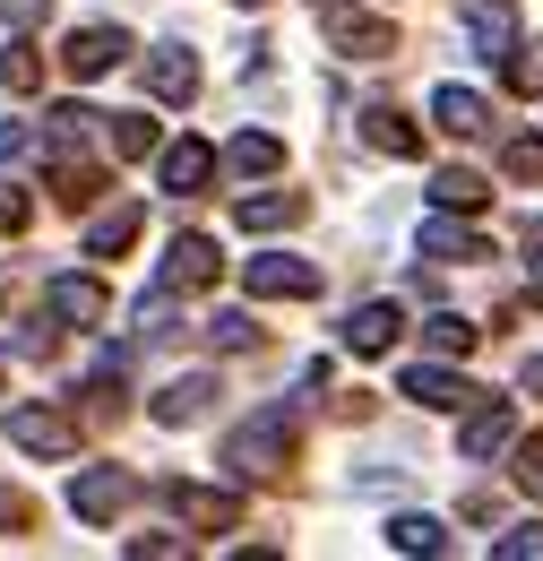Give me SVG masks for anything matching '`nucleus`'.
Here are the masks:
<instances>
[{
	"label": "nucleus",
	"instance_id": "16",
	"mask_svg": "<svg viewBox=\"0 0 543 561\" xmlns=\"http://www.w3.org/2000/svg\"><path fill=\"white\" fill-rule=\"evenodd\" d=\"M397 337H406V311H397V302H362V311L345 320V354H389Z\"/></svg>",
	"mask_w": 543,
	"mask_h": 561
},
{
	"label": "nucleus",
	"instance_id": "40",
	"mask_svg": "<svg viewBox=\"0 0 543 561\" xmlns=\"http://www.w3.org/2000/svg\"><path fill=\"white\" fill-rule=\"evenodd\" d=\"M242 9H259V0H242Z\"/></svg>",
	"mask_w": 543,
	"mask_h": 561
},
{
	"label": "nucleus",
	"instance_id": "34",
	"mask_svg": "<svg viewBox=\"0 0 543 561\" xmlns=\"http://www.w3.org/2000/svg\"><path fill=\"white\" fill-rule=\"evenodd\" d=\"M26 216H35V199H26V191H18V182H0V233H18V225H26Z\"/></svg>",
	"mask_w": 543,
	"mask_h": 561
},
{
	"label": "nucleus",
	"instance_id": "2",
	"mask_svg": "<svg viewBox=\"0 0 543 561\" xmlns=\"http://www.w3.org/2000/svg\"><path fill=\"white\" fill-rule=\"evenodd\" d=\"M242 285H251V294H268V302H311V294H320V260L259 251V260H242Z\"/></svg>",
	"mask_w": 543,
	"mask_h": 561
},
{
	"label": "nucleus",
	"instance_id": "7",
	"mask_svg": "<svg viewBox=\"0 0 543 561\" xmlns=\"http://www.w3.org/2000/svg\"><path fill=\"white\" fill-rule=\"evenodd\" d=\"M44 311H53L61 329H104V320H113V294L95 277H53L44 285Z\"/></svg>",
	"mask_w": 543,
	"mask_h": 561
},
{
	"label": "nucleus",
	"instance_id": "35",
	"mask_svg": "<svg viewBox=\"0 0 543 561\" xmlns=\"http://www.w3.org/2000/svg\"><path fill=\"white\" fill-rule=\"evenodd\" d=\"M26 147H44V130H18V122H0V173H9Z\"/></svg>",
	"mask_w": 543,
	"mask_h": 561
},
{
	"label": "nucleus",
	"instance_id": "9",
	"mask_svg": "<svg viewBox=\"0 0 543 561\" xmlns=\"http://www.w3.org/2000/svg\"><path fill=\"white\" fill-rule=\"evenodd\" d=\"M9 440H18L26 458H69V449H78V423L53 415V407H18V415H9Z\"/></svg>",
	"mask_w": 543,
	"mask_h": 561
},
{
	"label": "nucleus",
	"instance_id": "1",
	"mask_svg": "<svg viewBox=\"0 0 543 561\" xmlns=\"http://www.w3.org/2000/svg\"><path fill=\"white\" fill-rule=\"evenodd\" d=\"M293 449H302V407H268V415H251L224 440V467L233 476H285Z\"/></svg>",
	"mask_w": 543,
	"mask_h": 561
},
{
	"label": "nucleus",
	"instance_id": "33",
	"mask_svg": "<svg viewBox=\"0 0 543 561\" xmlns=\"http://www.w3.org/2000/svg\"><path fill=\"white\" fill-rule=\"evenodd\" d=\"M509 476H518V492L543 501V440H518V467H509Z\"/></svg>",
	"mask_w": 543,
	"mask_h": 561
},
{
	"label": "nucleus",
	"instance_id": "23",
	"mask_svg": "<svg viewBox=\"0 0 543 561\" xmlns=\"http://www.w3.org/2000/svg\"><path fill=\"white\" fill-rule=\"evenodd\" d=\"M276 164H285V139H268V130H242V139L224 147V173H242V182H251V173H276Z\"/></svg>",
	"mask_w": 543,
	"mask_h": 561
},
{
	"label": "nucleus",
	"instance_id": "18",
	"mask_svg": "<svg viewBox=\"0 0 543 561\" xmlns=\"http://www.w3.org/2000/svg\"><path fill=\"white\" fill-rule=\"evenodd\" d=\"M431 122H440L449 139H483V130H492V104H483L475 87H440V95H431Z\"/></svg>",
	"mask_w": 543,
	"mask_h": 561
},
{
	"label": "nucleus",
	"instance_id": "8",
	"mask_svg": "<svg viewBox=\"0 0 543 561\" xmlns=\"http://www.w3.org/2000/svg\"><path fill=\"white\" fill-rule=\"evenodd\" d=\"M122 61H130V35H122V26H78L61 44L69 78H104V70H122Z\"/></svg>",
	"mask_w": 543,
	"mask_h": 561
},
{
	"label": "nucleus",
	"instance_id": "20",
	"mask_svg": "<svg viewBox=\"0 0 543 561\" xmlns=\"http://www.w3.org/2000/svg\"><path fill=\"white\" fill-rule=\"evenodd\" d=\"M138 242V208L122 199V208H104V216H86V260H122Z\"/></svg>",
	"mask_w": 543,
	"mask_h": 561
},
{
	"label": "nucleus",
	"instance_id": "10",
	"mask_svg": "<svg viewBox=\"0 0 543 561\" xmlns=\"http://www.w3.org/2000/svg\"><path fill=\"white\" fill-rule=\"evenodd\" d=\"M69 510H78L86 527H113V518L130 510V476H113V467H86V476L69 484Z\"/></svg>",
	"mask_w": 543,
	"mask_h": 561
},
{
	"label": "nucleus",
	"instance_id": "5",
	"mask_svg": "<svg viewBox=\"0 0 543 561\" xmlns=\"http://www.w3.org/2000/svg\"><path fill=\"white\" fill-rule=\"evenodd\" d=\"M414 251H423V260H440V268H466V260H492V242H483L475 225H458V208L423 216V233H414Z\"/></svg>",
	"mask_w": 543,
	"mask_h": 561
},
{
	"label": "nucleus",
	"instance_id": "3",
	"mask_svg": "<svg viewBox=\"0 0 543 561\" xmlns=\"http://www.w3.org/2000/svg\"><path fill=\"white\" fill-rule=\"evenodd\" d=\"M173 501V518L182 527H199V536H233L242 527V492H216V484H164Z\"/></svg>",
	"mask_w": 543,
	"mask_h": 561
},
{
	"label": "nucleus",
	"instance_id": "27",
	"mask_svg": "<svg viewBox=\"0 0 543 561\" xmlns=\"http://www.w3.org/2000/svg\"><path fill=\"white\" fill-rule=\"evenodd\" d=\"M104 147H113V156H147V147H155V122H147V113H113V122H104Z\"/></svg>",
	"mask_w": 543,
	"mask_h": 561
},
{
	"label": "nucleus",
	"instance_id": "12",
	"mask_svg": "<svg viewBox=\"0 0 543 561\" xmlns=\"http://www.w3.org/2000/svg\"><path fill=\"white\" fill-rule=\"evenodd\" d=\"M216 268H224V260H216L207 233H173V251H164V285H173V294H207Z\"/></svg>",
	"mask_w": 543,
	"mask_h": 561
},
{
	"label": "nucleus",
	"instance_id": "32",
	"mask_svg": "<svg viewBox=\"0 0 543 561\" xmlns=\"http://www.w3.org/2000/svg\"><path fill=\"white\" fill-rule=\"evenodd\" d=\"M492 561H543V527H509V536H492Z\"/></svg>",
	"mask_w": 543,
	"mask_h": 561
},
{
	"label": "nucleus",
	"instance_id": "30",
	"mask_svg": "<svg viewBox=\"0 0 543 561\" xmlns=\"http://www.w3.org/2000/svg\"><path fill=\"white\" fill-rule=\"evenodd\" d=\"M500 78H509L518 95H535V87H543V44H509V61H500Z\"/></svg>",
	"mask_w": 543,
	"mask_h": 561
},
{
	"label": "nucleus",
	"instance_id": "39",
	"mask_svg": "<svg viewBox=\"0 0 543 561\" xmlns=\"http://www.w3.org/2000/svg\"><path fill=\"white\" fill-rule=\"evenodd\" d=\"M527 268H535V277H543V216H535V225H527Z\"/></svg>",
	"mask_w": 543,
	"mask_h": 561
},
{
	"label": "nucleus",
	"instance_id": "11",
	"mask_svg": "<svg viewBox=\"0 0 543 561\" xmlns=\"http://www.w3.org/2000/svg\"><path fill=\"white\" fill-rule=\"evenodd\" d=\"M509 440H518V407H509V398L466 407V432H458V449H466V458H500Z\"/></svg>",
	"mask_w": 543,
	"mask_h": 561
},
{
	"label": "nucleus",
	"instance_id": "15",
	"mask_svg": "<svg viewBox=\"0 0 543 561\" xmlns=\"http://www.w3.org/2000/svg\"><path fill=\"white\" fill-rule=\"evenodd\" d=\"M311 199L302 191H251V199H233V225L242 233H285V225H302Z\"/></svg>",
	"mask_w": 543,
	"mask_h": 561
},
{
	"label": "nucleus",
	"instance_id": "24",
	"mask_svg": "<svg viewBox=\"0 0 543 561\" xmlns=\"http://www.w3.org/2000/svg\"><path fill=\"white\" fill-rule=\"evenodd\" d=\"M95 191H104V173H95L86 156H61V164H53V199H61V208H86Z\"/></svg>",
	"mask_w": 543,
	"mask_h": 561
},
{
	"label": "nucleus",
	"instance_id": "37",
	"mask_svg": "<svg viewBox=\"0 0 543 561\" xmlns=\"http://www.w3.org/2000/svg\"><path fill=\"white\" fill-rule=\"evenodd\" d=\"M130 553L138 561H164V553H182V536H130Z\"/></svg>",
	"mask_w": 543,
	"mask_h": 561
},
{
	"label": "nucleus",
	"instance_id": "13",
	"mask_svg": "<svg viewBox=\"0 0 543 561\" xmlns=\"http://www.w3.org/2000/svg\"><path fill=\"white\" fill-rule=\"evenodd\" d=\"M138 70H147V95H155V104H190V95H199V61H190L182 44H155Z\"/></svg>",
	"mask_w": 543,
	"mask_h": 561
},
{
	"label": "nucleus",
	"instance_id": "22",
	"mask_svg": "<svg viewBox=\"0 0 543 561\" xmlns=\"http://www.w3.org/2000/svg\"><path fill=\"white\" fill-rule=\"evenodd\" d=\"M389 553H449V527L440 518H423V510H406V518H389Z\"/></svg>",
	"mask_w": 543,
	"mask_h": 561
},
{
	"label": "nucleus",
	"instance_id": "38",
	"mask_svg": "<svg viewBox=\"0 0 543 561\" xmlns=\"http://www.w3.org/2000/svg\"><path fill=\"white\" fill-rule=\"evenodd\" d=\"M44 9H53V0H0V18H9V26H35Z\"/></svg>",
	"mask_w": 543,
	"mask_h": 561
},
{
	"label": "nucleus",
	"instance_id": "28",
	"mask_svg": "<svg viewBox=\"0 0 543 561\" xmlns=\"http://www.w3.org/2000/svg\"><path fill=\"white\" fill-rule=\"evenodd\" d=\"M207 346H216V354L259 346V320H251V311H216V320H207Z\"/></svg>",
	"mask_w": 543,
	"mask_h": 561
},
{
	"label": "nucleus",
	"instance_id": "31",
	"mask_svg": "<svg viewBox=\"0 0 543 561\" xmlns=\"http://www.w3.org/2000/svg\"><path fill=\"white\" fill-rule=\"evenodd\" d=\"M475 53L483 61H509V9H475Z\"/></svg>",
	"mask_w": 543,
	"mask_h": 561
},
{
	"label": "nucleus",
	"instance_id": "21",
	"mask_svg": "<svg viewBox=\"0 0 543 561\" xmlns=\"http://www.w3.org/2000/svg\"><path fill=\"white\" fill-rule=\"evenodd\" d=\"M483 199H492V182H483V173H466V164H440V173H431V208H458V216H475Z\"/></svg>",
	"mask_w": 543,
	"mask_h": 561
},
{
	"label": "nucleus",
	"instance_id": "6",
	"mask_svg": "<svg viewBox=\"0 0 543 561\" xmlns=\"http://www.w3.org/2000/svg\"><path fill=\"white\" fill-rule=\"evenodd\" d=\"M406 398H414V407H431V415H466V407H483V389L466 380V371H449V363H414Z\"/></svg>",
	"mask_w": 543,
	"mask_h": 561
},
{
	"label": "nucleus",
	"instance_id": "36",
	"mask_svg": "<svg viewBox=\"0 0 543 561\" xmlns=\"http://www.w3.org/2000/svg\"><path fill=\"white\" fill-rule=\"evenodd\" d=\"M0 527H35V501L18 484H0Z\"/></svg>",
	"mask_w": 543,
	"mask_h": 561
},
{
	"label": "nucleus",
	"instance_id": "26",
	"mask_svg": "<svg viewBox=\"0 0 543 561\" xmlns=\"http://www.w3.org/2000/svg\"><path fill=\"white\" fill-rule=\"evenodd\" d=\"M475 320H458V311H431V320H423V346L431 354H475Z\"/></svg>",
	"mask_w": 543,
	"mask_h": 561
},
{
	"label": "nucleus",
	"instance_id": "4",
	"mask_svg": "<svg viewBox=\"0 0 543 561\" xmlns=\"http://www.w3.org/2000/svg\"><path fill=\"white\" fill-rule=\"evenodd\" d=\"M328 44H337L345 61H389L397 53V26L371 18V9H328Z\"/></svg>",
	"mask_w": 543,
	"mask_h": 561
},
{
	"label": "nucleus",
	"instance_id": "25",
	"mask_svg": "<svg viewBox=\"0 0 543 561\" xmlns=\"http://www.w3.org/2000/svg\"><path fill=\"white\" fill-rule=\"evenodd\" d=\"M0 87H9V95H35V87H44V53H35L26 35L0 53Z\"/></svg>",
	"mask_w": 543,
	"mask_h": 561
},
{
	"label": "nucleus",
	"instance_id": "29",
	"mask_svg": "<svg viewBox=\"0 0 543 561\" xmlns=\"http://www.w3.org/2000/svg\"><path fill=\"white\" fill-rule=\"evenodd\" d=\"M500 173H509V182H543V139H527V130H518V139L500 147Z\"/></svg>",
	"mask_w": 543,
	"mask_h": 561
},
{
	"label": "nucleus",
	"instance_id": "14",
	"mask_svg": "<svg viewBox=\"0 0 543 561\" xmlns=\"http://www.w3.org/2000/svg\"><path fill=\"white\" fill-rule=\"evenodd\" d=\"M207 407H216V380H207V371H190V380H164L147 415L164 423V432H182V423H207Z\"/></svg>",
	"mask_w": 543,
	"mask_h": 561
},
{
	"label": "nucleus",
	"instance_id": "17",
	"mask_svg": "<svg viewBox=\"0 0 543 561\" xmlns=\"http://www.w3.org/2000/svg\"><path fill=\"white\" fill-rule=\"evenodd\" d=\"M155 173H164V191H173V199H190V191H207L216 156H207V139H173L164 156H155Z\"/></svg>",
	"mask_w": 543,
	"mask_h": 561
},
{
	"label": "nucleus",
	"instance_id": "19",
	"mask_svg": "<svg viewBox=\"0 0 543 561\" xmlns=\"http://www.w3.org/2000/svg\"><path fill=\"white\" fill-rule=\"evenodd\" d=\"M362 139L380 147V156H397V164H406V156H423V130H414L397 104H371V113H362Z\"/></svg>",
	"mask_w": 543,
	"mask_h": 561
}]
</instances>
